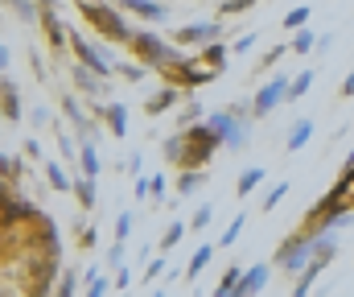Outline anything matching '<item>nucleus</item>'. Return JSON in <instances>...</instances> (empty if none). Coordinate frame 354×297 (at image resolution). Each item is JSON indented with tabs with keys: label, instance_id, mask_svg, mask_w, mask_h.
I'll list each match as a JSON object with an SVG mask.
<instances>
[{
	"label": "nucleus",
	"instance_id": "obj_36",
	"mask_svg": "<svg viewBox=\"0 0 354 297\" xmlns=\"http://www.w3.org/2000/svg\"><path fill=\"white\" fill-rule=\"evenodd\" d=\"M351 165H354V161H351Z\"/></svg>",
	"mask_w": 354,
	"mask_h": 297
},
{
	"label": "nucleus",
	"instance_id": "obj_13",
	"mask_svg": "<svg viewBox=\"0 0 354 297\" xmlns=\"http://www.w3.org/2000/svg\"><path fill=\"white\" fill-rule=\"evenodd\" d=\"M107 124H111V132H115V136H124V132H128V120H124V107H120V103H111V107H107Z\"/></svg>",
	"mask_w": 354,
	"mask_h": 297
},
{
	"label": "nucleus",
	"instance_id": "obj_23",
	"mask_svg": "<svg viewBox=\"0 0 354 297\" xmlns=\"http://www.w3.org/2000/svg\"><path fill=\"white\" fill-rule=\"evenodd\" d=\"M305 21H309V8H292V12L284 17V25H288V29H301Z\"/></svg>",
	"mask_w": 354,
	"mask_h": 297
},
{
	"label": "nucleus",
	"instance_id": "obj_30",
	"mask_svg": "<svg viewBox=\"0 0 354 297\" xmlns=\"http://www.w3.org/2000/svg\"><path fill=\"white\" fill-rule=\"evenodd\" d=\"M252 46H256V33H243V37H239V42H235V46H231V50H239V54H248V50H252Z\"/></svg>",
	"mask_w": 354,
	"mask_h": 297
},
{
	"label": "nucleus",
	"instance_id": "obj_22",
	"mask_svg": "<svg viewBox=\"0 0 354 297\" xmlns=\"http://www.w3.org/2000/svg\"><path fill=\"white\" fill-rule=\"evenodd\" d=\"M239 231H243V215H235V219H231V227L223 231V240H218V244H235V240H239Z\"/></svg>",
	"mask_w": 354,
	"mask_h": 297
},
{
	"label": "nucleus",
	"instance_id": "obj_21",
	"mask_svg": "<svg viewBox=\"0 0 354 297\" xmlns=\"http://www.w3.org/2000/svg\"><path fill=\"white\" fill-rule=\"evenodd\" d=\"M202 62L218 71V66H223V46H206V50H202Z\"/></svg>",
	"mask_w": 354,
	"mask_h": 297
},
{
	"label": "nucleus",
	"instance_id": "obj_25",
	"mask_svg": "<svg viewBox=\"0 0 354 297\" xmlns=\"http://www.w3.org/2000/svg\"><path fill=\"white\" fill-rule=\"evenodd\" d=\"M181 235H185V227H181V223H174V227L165 231V244H161V248H177V244H181Z\"/></svg>",
	"mask_w": 354,
	"mask_h": 297
},
{
	"label": "nucleus",
	"instance_id": "obj_3",
	"mask_svg": "<svg viewBox=\"0 0 354 297\" xmlns=\"http://www.w3.org/2000/svg\"><path fill=\"white\" fill-rule=\"evenodd\" d=\"M136 54H140L145 62H157V66H174V62H181L174 50H165V42L153 37V33H136Z\"/></svg>",
	"mask_w": 354,
	"mask_h": 297
},
{
	"label": "nucleus",
	"instance_id": "obj_35",
	"mask_svg": "<svg viewBox=\"0 0 354 297\" xmlns=\"http://www.w3.org/2000/svg\"><path fill=\"white\" fill-rule=\"evenodd\" d=\"M342 96H354V75L346 79V83H342Z\"/></svg>",
	"mask_w": 354,
	"mask_h": 297
},
{
	"label": "nucleus",
	"instance_id": "obj_10",
	"mask_svg": "<svg viewBox=\"0 0 354 297\" xmlns=\"http://www.w3.org/2000/svg\"><path fill=\"white\" fill-rule=\"evenodd\" d=\"M124 8H132V12H140V17H149V21H165L169 12L161 8V4H153V0H124Z\"/></svg>",
	"mask_w": 354,
	"mask_h": 297
},
{
	"label": "nucleus",
	"instance_id": "obj_14",
	"mask_svg": "<svg viewBox=\"0 0 354 297\" xmlns=\"http://www.w3.org/2000/svg\"><path fill=\"white\" fill-rule=\"evenodd\" d=\"M206 260H210V244H202V248L189 256V269H185V277H198V273L206 269Z\"/></svg>",
	"mask_w": 354,
	"mask_h": 297
},
{
	"label": "nucleus",
	"instance_id": "obj_4",
	"mask_svg": "<svg viewBox=\"0 0 354 297\" xmlns=\"http://www.w3.org/2000/svg\"><path fill=\"white\" fill-rule=\"evenodd\" d=\"M288 91H292V83H288V79H280V75H276V79H268L264 87H260V96H256V103H252V107H256V116L276 111V103H284Z\"/></svg>",
	"mask_w": 354,
	"mask_h": 297
},
{
	"label": "nucleus",
	"instance_id": "obj_7",
	"mask_svg": "<svg viewBox=\"0 0 354 297\" xmlns=\"http://www.w3.org/2000/svg\"><path fill=\"white\" fill-rule=\"evenodd\" d=\"M268 285V264H256V269H248L243 277H239V289H235V297H248V294H260Z\"/></svg>",
	"mask_w": 354,
	"mask_h": 297
},
{
	"label": "nucleus",
	"instance_id": "obj_12",
	"mask_svg": "<svg viewBox=\"0 0 354 297\" xmlns=\"http://www.w3.org/2000/svg\"><path fill=\"white\" fill-rule=\"evenodd\" d=\"M260 182H264V170H256V165H252V170H243V174H239V195H252Z\"/></svg>",
	"mask_w": 354,
	"mask_h": 297
},
{
	"label": "nucleus",
	"instance_id": "obj_2",
	"mask_svg": "<svg viewBox=\"0 0 354 297\" xmlns=\"http://www.w3.org/2000/svg\"><path fill=\"white\" fill-rule=\"evenodd\" d=\"M210 128L223 136V145H231V149H239L243 141H248V124H239V111H218V116H210Z\"/></svg>",
	"mask_w": 354,
	"mask_h": 297
},
{
	"label": "nucleus",
	"instance_id": "obj_18",
	"mask_svg": "<svg viewBox=\"0 0 354 297\" xmlns=\"http://www.w3.org/2000/svg\"><path fill=\"white\" fill-rule=\"evenodd\" d=\"M313 87V71H305V75H297V83H292V91H288V99H297V96H305Z\"/></svg>",
	"mask_w": 354,
	"mask_h": 297
},
{
	"label": "nucleus",
	"instance_id": "obj_24",
	"mask_svg": "<svg viewBox=\"0 0 354 297\" xmlns=\"http://www.w3.org/2000/svg\"><path fill=\"white\" fill-rule=\"evenodd\" d=\"M174 99H177V91H161V96H157V99H153V103H149V111L157 116V111H165V107H169Z\"/></svg>",
	"mask_w": 354,
	"mask_h": 297
},
{
	"label": "nucleus",
	"instance_id": "obj_17",
	"mask_svg": "<svg viewBox=\"0 0 354 297\" xmlns=\"http://www.w3.org/2000/svg\"><path fill=\"white\" fill-rule=\"evenodd\" d=\"M198 186H202V174H194V170H189V174H185V178L177 182V195H194Z\"/></svg>",
	"mask_w": 354,
	"mask_h": 297
},
{
	"label": "nucleus",
	"instance_id": "obj_26",
	"mask_svg": "<svg viewBox=\"0 0 354 297\" xmlns=\"http://www.w3.org/2000/svg\"><path fill=\"white\" fill-rule=\"evenodd\" d=\"M50 186H54V190H66V186H71V182H66V174H62L58 165H50Z\"/></svg>",
	"mask_w": 354,
	"mask_h": 297
},
{
	"label": "nucleus",
	"instance_id": "obj_15",
	"mask_svg": "<svg viewBox=\"0 0 354 297\" xmlns=\"http://www.w3.org/2000/svg\"><path fill=\"white\" fill-rule=\"evenodd\" d=\"M4 116H8V120H21V103H17L12 83H4Z\"/></svg>",
	"mask_w": 354,
	"mask_h": 297
},
{
	"label": "nucleus",
	"instance_id": "obj_34",
	"mask_svg": "<svg viewBox=\"0 0 354 297\" xmlns=\"http://www.w3.org/2000/svg\"><path fill=\"white\" fill-rule=\"evenodd\" d=\"M79 195H83V202H87V206L95 202V190H91V182H83V186H79Z\"/></svg>",
	"mask_w": 354,
	"mask_h": 297
},
{
	"label": "nucleus",
	"instance_id": "obj_1",
	"mask_svg": "<svg viewBox=\"0 0 354 297\" xmlns=\"http://www.w3.org/2000/svg\"><path fill=\"white\" fill-rule=\"evenodd\" d=\"M181 141H185V157H181V161H189V165L206 161V157L223 145V136L210 128V120H206V124H198V128H189V132H181Z\"/></svg>",
	"mask_w": 354,
	"mask_h": 297
},
{
	"label": "nucleus",
	"instance_id": "obj_31",
	"mask_svg": "<svg viewBox=\"0 0 354 297\" xmlns=\"http://www.w3.org/2000/svg\"><path fill=\"white\" fill-rule=\"evenodd\" d=\"M210 215H214V210H210V206H202V210L194 215V227H206V223H210Z\"/></svg>",
	"mask_w": 354,
	"mask_h": 297
},
{
	"label": "nucleus",
	"instance_id": "obj_33",
	"mask_svg": "<svg viewBox=\"0 0 354 297\" xmlns=\"http://www.w3.org/2000/svg\"><path fill=\"white\" fill-rule=\"evenodd\" d=\"M149 190H153V182H149V178H140V182H136V198H145Z\"/></svg>",
	"mask_w": 354,
	"mask_h": 297
},
{
	"label": "nucleus",
	"instance_id": "obj_19",
	"mask_svg": "<svg viewBox=\"0 0 354 297\" xmlns=\"http://www.w3.org/2000/svg\"><path fill=\"white\" fill-rule=\"evenodd\" d=\"M239 277H243V273H239V269H231V273L223 277V285H218V294H223V297H231L235 289H239Z\"/></svg>",
	"mask_w": 354,
	"mask_h": 297
},
{
	"label": "nucleus",
	"instance_id": "obj_5",
	"mask_svg": "<svg viewBox=\"0 0 354 297\" xmlns=\"http://www.w3.org/2000/svg\"><path fill=\"white\" fill-rule=\"evenodd\" d=\"M87 17L99 25V29H103V33H107V37H115V42H128V25H124V21L111 12V8H99V4H95V8H87Z\"/></svg>",
	"mask_w": 354,
	"mask_h": 297
},
{
	"label": "nucleus",
	"instance_id": "obj_20",
	"mask_svg": "<svg viewBox=\"0 0 354 297\" xmlns=\"http://www.w3.org/2000/svg\"><path fill=\"white\" fill-rule=\"evenodd\" d=\"M83 174H87V178L99 174V157H95V149H91V145H83Z\"/></svg>",
	"mask_w": 354,
	"mask_h": 297
},
{
	"label": "nucleus",
	"instance_id": "obj_6",
	"mask_svg": "<svg viewBox=\"0 0 354 297\" xmlns=\"http://www.w3.org/2000/svg\"><path fill=\"white\" fill-rule=\"evenodd\" d=\"M309 256H317V240H292V244L280 252V264H284V269H301Z\"/></svg>",
	"mask_w": 354,
	"mask_h": 297
},
{
	"label": "nucleus",
	"instance_id": "obj_29",
	"mask_svg": "<svg viewBox=\"0 0 354 297\" xmlns=\"http://www.w3.org/2000/svg\"><path fill=\"white\" fill-rule=\"evenodd\" d=\"M87 277H91V285H87V289H91L95 297H99V294H107V281H103L99 273H87Z\"/></svg>",
	"mask_w": 354,
	"mask_h": 297
},
{
	"label": "nucleus",
	"instance_id": "obj_11",
	"mask_svg": "<svg viewBox=\"0 0 354 297\" xmlns=\"http://www.w3.org/2000/svg\"><path fill=\"white\" fill-rule=\"evenodd\" d=\"M309 136H313V124H309V120H297V124H292V132H288V149H292V153H297V149H305V145H309Z\"/></svg>",
	"mask_w": 354,
	"mask_h": 297
},
{
	"label": "nucleus",
	"instance_id": "obj_16",
	"mask_svg": "<svg viewBox=\"0 0 354 297\" xmlns=\"http://www.w3.org/2000/svg\"><path fill=\"white\" fill-rule=\"evenodd\" d=\"M313 46H317V37H313V33H309V29H301V33H297V37H292V46H288V50H297V54H309V50H313Z\"/></svg>",
	"mask_w": 354,
	"mask_h": 297
},
{
	"label": "nucleus",
	"instance_id": "obj_32",
	"mask_svg": "<svg viewBox=\"0 0 354 297\" xmlns=\"http://www.w3.org/2000/svg\"><path fill=\"white\" fill-rule=\"evenodd\" d=\"M128 231H132V219H128V215H120V223H115V235H120V240H124V235H128Z\"/></svg>",
	"mask_w": 354,
	"mask_h": 297
},
{
	"label": "nucleus",
	"instance_id": "obj_28",
	"mask_svg": "<svg viewBox=\"0 0 354 297\" xmlns=\"http://www.w3.org/2000/svg\"><path fill=\"white\" fill-rule=\"evenodd\" d=\"M252 4H260V0H227L223 12H243V8H252Z\"/></svg>",
	"mask_w": 354,
	"mask_h": 297
},
{
	"label": "nucleus",
	"instance_id": "obj_8",
	"mask_svg": "<svg viewBox=\"0 0 354 297\" xmlns=\"http://www.w3.org/2000/svg\"><path fill=\"white\" fill-rule=\"evenodd\" d=\"M75 50H79V58L87 62L95 75H111V62H107V58H99V54H95V46H87L83 37H75Z\"/></svg>",
	"mask_w": 354,
	"mask_h": 297
},
{
	"label": "nucleus",
	"instance_id": "obj_9",
	"mask_svg": "<svg viewBox=\"0 0 354 297\" xmlns=\"http://www.w3.org/2000/svg\"><path fill=\"white\" fill-rule=\"evenodd\" d=\"M218 33V25H189V29H181L177 33V46H189V42H210Z\"/></svg>",
	"mask_w": 354,
	"mask_h": 297
},
{
	"label": "nucleus",
	"instance_id": "obj_27",
	"mask_svg": "<svg viewBox=\"0 0 354 297\" xmlns=\"http://www.w3.org/2000/svg\"><path fill=\"white\" fill-rule=\"evenodd\" d=\"M284 195H288V182H276V190H272V195L264 198V206H268V210H272V206H276V202H280V198H284Z\"/></svg>",
	"mask_w": 354,
	"mask_h": 297
}]
</instances>
